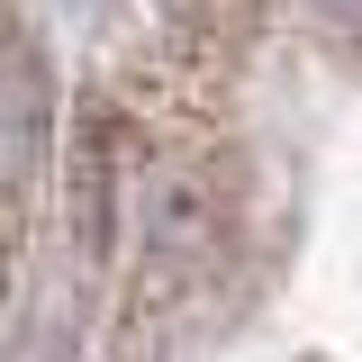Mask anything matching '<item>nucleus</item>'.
<instances>
[{
  "label": "nucleus",
  "mask_w": 362,
  "mask_h": 362,
  "mask_svg": "<svg viewBox=\"0 0 362 362\" xmlns=\"http://www.w3.org/2000/svg\"><path fill=\"white\" fill-rule=\"evenodd\" d=\"M308 9H326V18H362V0H308Z\"/></svg>",
  "instance_id": "2"
},
{
  "label": "nucleus",
  "mask_w": 362,
  "mask_h": 362,
  "mask_svg": "<svg viewBox=\"0 0 362 362\" xmlns=\"http://www.w3.org/2000/svg\"><path fill=\"white\" fill-rule=\"evenodd\" d=\"M28 154H37V82L0 54V181L28 173Z\"/></svg>",
  "instance_id": "1"
}]
</instances>
